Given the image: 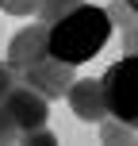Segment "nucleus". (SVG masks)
<instances>
[{"mask_svg": "<svg viewBox=\"0 0 138 146\" xmlns=\"http://www.w3.org/2000/svg\"><path fill=\"white\" fill-rule=\"evenodd\" d=\"M69 100V111L81 119V123H100L108 115V100H104V85L100 77H77L65 92Z\"/></svg>", "mask_w": 138, "mask_h": 146, "instance_id": "6", "label": "nucleus"}, {"mask_svg": "<svg viewBox=\"0 0 138 146\" xmlns=\"http://www.w3.org/2000/svg\"><path fill=\"white\" fill-rule=\"evenodd\" d=\"M46 54H50V27L46 23H31V27L12 35V42H8V66L27 69L35 62H42Z\"/></svg>", "mask_w": 138, "mask_h": 146, "instance_id": "5", "label": "nucleus"}, {"mask_svg": "<svg viewBox=\"0 0 138 146\" xmlns=\"http://www.w3.org/2000/svg\"><path fill=\"white\" fill-rule=\"evenodd\" d=\"M134 127L131 123H123V119H115V115H104L100 119V142H108V146H127V142H134Z\"/></svg>", "mask_w": 138, "mask_h": 146, "instance_id": "7", "label": "nucleus"}, {"mask_svg": "<svg viewBox=\"0 0 138 146\" xmlns=\"http://www.w3.org/2000/svg\"><path fill=\"white\" fill-rule=\"evenodd\" d=\"M104 12H108V19H111V27H115V31H123L127 23H131L134 15H138V12H131V8L123 4V0H111V4L104 8Z\"/></svg>", "mask_w": 138, "mask_h": 146, "instance_id": "9", "label": "nucleus"}, {"mask_svg": "<svg viewBox=\"0 0 138 146\" xmlns=\"http://www.w3.org/2000/svg\"><path fill=\"white\" fill-rule=\"evenodd\" d=\"M0 142H19V127H15V119L8 115L4 104H0Z\"/></svg>", "mask_w": 138, "mask_h": 146, "instance_id": "12", "label": "nucleus"}, {"mask_svg": "<svg viewBox=\"0 0 138 146\" xmlns=\"http://www.w3.org/2000/svg\"><path fill=\"white\" fill-rule=\"evenodd\" d=\"M100 85H104V100H108V115L123 119L138 131V54H123L119 62H111Z\"/></svg>", "mask_w": 138, "mask_h": 146, "instance_id": "2", "label": "nucleus"}, {"mask_svg": "<svg viewBox=\"0 0 138 146\" xmlns=\"http://www.w3.org/2000/svg\"><path fill=\"white\" fill-rule=\"evenodd\" d=\"M123 4H127V8H131V12H138V0H123Z\"/></svg>", "mask_w": 138, "mask_h": 146, "instance_id": "15", "label": "nucleus"}, {"mask_svg": "<svg viewBox=\"0 0 138 146\" xmlns=\"http://www.w3.org/2000/svg\"><path fill=\"white\" fill-rule=\"evenodd\" d=\"M15 85H19V69H12L8 62H0V100H4Z\"/></svg>", "mask_w": 138, "mask_h": 146, "instance_id": "14", "label": "nucleus"}, {"mask_svg": "<svg viewBox=\"0 0 138 146\" xmlns=\"http://www.w3.org/2000/svg\"><path fill=\"white\" fill-rule=\"evenodd\" d=\"M23 146H58V139H54V131H46V127H35V131H23L19 135Z\"/></svg>", "mask_w": 138, "mask_h": 146, "instance_id": "10", "label": "nucleus"}, {"mask_svg": "<svg viewBox=\"0 0 138 146\" xmlns=\"http://www.w3.org/2000/svg\"><path fill=\"white\" fill-rule=\"evenodd\" d=\"M119 35H123V38H119V50H123V54H138V15L119 31Z\"/></svg>", "mask_w": 138, "mask_h": 146, "instance_id": "11", "label": "nucleus"}, {"mask_svg": "<svg viewBox=\"0 0 138 146\" xmlns=\"http://www.w3.org/2000/svg\"><path fill=\"white\" fill-rule=\"evenodd\" d=\"M85 0H38V23H46V27H54V23L61 19V15H69L73 8H81Z\"/></svg>", "mask_w": 138, "mask_h": 146, "instance_id": "8", "label": "nucleus"}, {"mask_svg": "<svg viewBox=\"0 0 138 146\" xmlns=\"http://www.w3.org/2000/svg\"><path fill=\"white\" fill-rule=\"evenodd\" d=\"M0 8H4L8 15H35L38 0H0Z\"/></svg>", "mask_w": 138, "mask_h": 146, "instance_id": "13", "label": "nucleus"}, {"mask_svg": "<svg viewBox=\"0 0 138 146\" xmlns=\"http://www.w3.org/2000/svg\"><path fill=\"white\" fill-rule=\"evenodd\" d=\"M23 85H31L35 92H42L46 100H61V96L69 92V85L77 81V66H69V62H58L46 54L42 62H35V66L19 69Z\"/></svg>", "mask_w": 138, "mask_h": 146, "instance_id": "3", "label": "nucleus"}, {"mask_svg": "<svg viewBox=\"0 0 138 146\" xmlns=\"http://www.w3.org/2000/svg\"><path fill=\"white\" fill-rule=\"evenodd\" d=\"M108 38H111L108 12L96 4H81L50 27V58L69 62V66H85L104 50Z\"/></svg>", "mask_w": 138, "mask_h": 146, "instance_id": "1", "label": "nucleus"}, {"mask_svg": "<svg viewBox=\"0 0 138 146\" xmlns=\"http://www.w3.org/2000/svg\"><path fill=\"white\" fill-rule=\"evenodd\" d=\"M8 108V115L15 119V127H19V135L23 131H35V127H46V115H50V100H46L42 92H35L31 85H23V77H19V85L12 88V92L0 100Z\"/></svg>", "mask_w": 138, "mask_h": 146, "instance_id": "4", "label": "nucleus"}]
</instances>
